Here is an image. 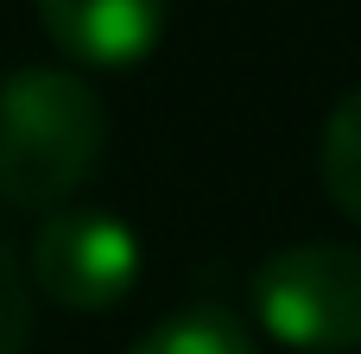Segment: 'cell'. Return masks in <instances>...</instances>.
I'll return each mask as SVG.
<instances>
[{"label": "cell", "instance_id": "6da1fadb", "mask_svg": "<svg viewBox=\"0 0 361 354\" xmlns=\"http://www.w3.org/2000/svg\"><path fill=\"white\" fill-rule=\"evenodd\" d=\"M108 114L70 70H13L0 82V203L51 209L102 165Z\"/></svg>", "mask_w": 361, "mask_h": 354}, {"label": "cell", "instance_id": "7a4b0ae2", "mask_svg": "<svg viewBox=\"0 0 361 354\" xmlns=\"http://www.w3.org/2000/svg\"><path fill=\"white\" fill-rule=\"evenodd\" d=\"M254 317L292 354L361 348V253L343 241L279 247L254 272Z\"/></svg>", "mask_w": 361, "mask_h": 354}, {"label": "cell", "instance_id": "3957f363", "mask_svg": "<svg viewBox=\"0 0 361 354\" xmlns=\"http://www.w3.org/2000/svg\"><path fill=\"white\" fill-rule=\"evenodd\" d=\"M32 279H38V291L51 304L102 317V310L133 298V285H140V241H133L127 222H114L102 209H63L32 241Z\"/></svg>", "mask_w": 361, "mask_h": 354}, {"label": "cell", "instance_id": "277c9868", "mask_svg": "<svg viewBox=\"0 0 361 354\" xmlns=\"http://www.w3.org/2000/svg\"><path fill=\"white\" fill-rule=\"evenodd\" d=\"M165 13H171V0H38L44 32L76 63H95V70L140 63L159 44Z\"/></svg>", "mask_w": 361, "mask_h": 354}, {"label": "cell", "instance_id": "5b68a950", "mask_svg": "<svg viewBox=\"0 0 361 354\" xmlns=\"http://www.w3.org/2000/svg\"><path fill=\"white\" fill-rule=\"evenodd\" d=\"M127 354H260L241 317L216 310V304H190L178 317H165L159 329H146Z\"/></svg>", "mask_w": 361, "mask_h": 354}, {"label": "cell", "instance_id": "8992f818", "mask_svg": "<svg viewBox=\"0 0 361 354\" xmlns=\"http://www.w3.org/2000/svg\"><path fill=\"white\" fill-rule=\"evenodd\" d=\"M317 177L330 190V203L361 222V89H349L330 120H324V146H317Z\"/></svg>", "mask_w": 361, "mask_h": 354}, {"label": "cell", "instance_id": "52a82bcc", "mask_svg": "<svg viewBox=\"0 0 361 354\" xmlns=\"http://www.w3.org/2000/svg\"><path fill=\"white\" fill-rule=\"evenodd\" d=\"M25 342H32V291L13 247L0 241V354H25Z\"/></svg>", "mask_w": 361, "mask_h": 354}]
</instances>
